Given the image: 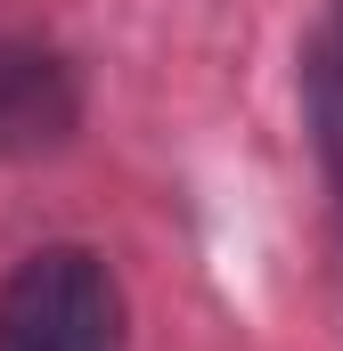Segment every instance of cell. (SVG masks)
I'll list each match as a JSON object with an SVG mask.
<instances>
[{
    "label": "cell",
    "mask_w": 343,
    "mask_h": 351,
    "mask_svg": "<svg viewBox=\"0 0 343 351\" xmlns=\"http://www.w3.org/2000/svg\"><path fill=\"white\" fill-rule=\"evenodd\" d=\"M0 351H123V294L98 254L49 245L0 286Z\"/></svg>",
    "instance_id": "obj_1"
},
{
    "label": "cell",
    "mask_w": 343,
    "mask_h": 351,
    "mask_svg": "<svg viewBox=\"0 0 343 351\" xmlns=\"http://www.w3.org/2000/svg\"><path fill=\"white\" fill-rule=\"evenodd\" d=\"M82 98H74V74L33 49V41H0V156H41L74 131Z\"/></svg>",
    "instance_id": "obj_2"
},
{
    "label": "cell",
    "mask_w": 343,
    "mask_h": 351,
    "mask_svg": "<svg viewBox=\"0 0 343 351\" xmlns=\"http://www.w3.org/2000/svg\"><path fill=\"white\" fill-rule=\"evenodd\" d=\"M319 123H327V147H335V164H343V74H335V58L319 74Z\"/></svg>",
    "instance_id": "obj_3"
}]
</instances>
